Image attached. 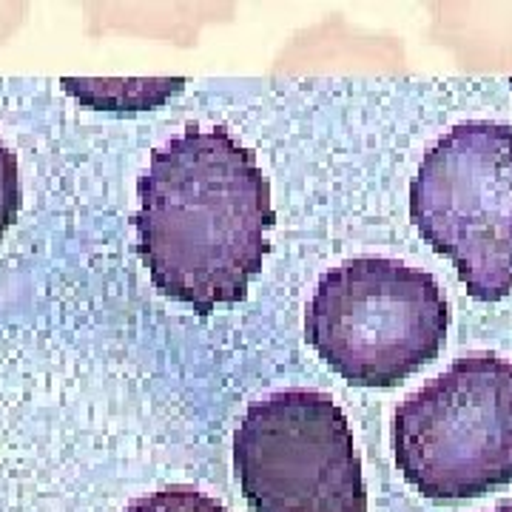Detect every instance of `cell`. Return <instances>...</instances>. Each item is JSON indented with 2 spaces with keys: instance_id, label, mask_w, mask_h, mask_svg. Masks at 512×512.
<instances>
[{
  "instance_id": "1",
  "label": "cell",
  "mask_w": 512,
  "mask_h": 512,
  "mask_svg": "<svg viewBox=\"0 0 512 512\" xmlns=\"http://www.w3.org/2000/svg\"><path fill=\"white\" fill-rule=\"evenodd\" d=\"M137 251L157 291L208 316L242 302L268 254L271 185L228 128L188 126L137 183Z\"/></svg>"
},
{
  "instance_id": "2",
  "label": "cell",
  "mask_w": 512,
  "mask_h": 512,
  "mask_svg": "<svg viewBox=\"0 0 512 512\" xmlns=\"http://www.w3.org/2000/svg\"><path fill=\"white\" fill-rule=\"evenodd\" d=\"M450 308L439 282L387 256H356L319 279L305 336L356 387H396L439 356Z\"/></svg>"
},
{
  "instance_id": "3",
  "label": "cell",
  "mask_w": 512,
  "mask_h": 512,
  "mask_svg": "<svg viewBox=\"0 0 512 512\" xmlns=\"http://www.w3.org/2000/svg\"><path fill=\"white\" fill-rule=\"evenodd\" d=\"M402 476L433 501L478 498L512 481V362L467 353L393 416Z\"/></svg>"
},
{
  "instance_id": "4",
  "label": "cell",
  "mask_w": 512,
  "mask_h": 512,
  "mask_svg": "<svg viewBox=\"0 0 512 512\" xmlns=\"http://www.w3.org/2000/svg\"><path fill=\"white\" fill-rule=\"evenodd\" d=\"M410 220L478 302L512 293V128L470 120L421 157Z\"/></svg>"
},
{
  "instance_id": "5",
  "label": "cell",
  "mask_w": 512,
  "mask_h": 512,
  "mask_svg": "<svg viewBox=\"0 0 512 512\" xmlns=\"http://www.w3.org/2000/svg\"><path fill=\"white\" fill-rule=\"evenodd\" d=\"M234 470L254 512H367L348 416L319 390H279L248 407Z\"/></svg>"
},
{
  "instance_id": "6",
  "label": "cell",
  "mask_w": 512,
  "mask_h": 512,
  "mask_svg": "<svg viewBox=\"0 0 512 512\" xmlns=\"http://www.w3.org/2000/svg\"><path fill=\"white\" fill-rule=\"evenodd\" d=\"M183 77H137V80H94L63 77V89L83 106L97 111H151L183 92Z\"/></svg>"
},
{
  "instance_id": "7",
  "label": "cell",
  "mask_w": 512,
  "mask_h": 512,
  "mask_svg": "<svg viewBox=\"0 0 512 512\" xmlns=\"http://www.w3.org/2000/svg\"><path fill=\"white\" fill-rule=\"evenodd\" d=\"M126 512H228L220 501L200 493L188 484H174L151 495H140L128 504Z\"/></svg>"
},
{
  "instance_id": "8",
  "label": "cell",
  "mask_w": 512,
  "mask_h": 512,
  "mask_svg": "<svg viewBox=\"0 0 512 512\" xmlns=\"http://www.w3.org/2000/svg\"><path fill=\"white\" fill-rule=\"evenodd\" d=\"M20 211L18 157L0 140V239L15 225Z\"/></svg>"
},
{
  "instance_id": "9",
  "label": "cell",
  "mask_w": 512,
  "mask_h": 512,
  "mask_svg": "<svg viewBox=\"0 0 512 512\" xmlns=\"http://www.w3.org/2000/svg\"><path fill=\"white\" fill-rule=\"evenodd\" d=\"M493 512H512V504H498Z\"/></svg>"
},
{
  "instance_id": "10",
  "label": "cell",
  "mask_w": 512,
  "mask_h": 512,
  "mask_svg": "<svg viewBox=\"0 0 512 512\" xmlns=\"http://www.w3.org/2000/svg\"><path fill=\"white\" fill-rule=\"evenodd\" d=\"M510 83H512V80H510Z\"/></svg>"
}]
</instances>
